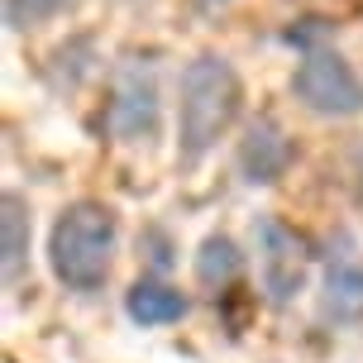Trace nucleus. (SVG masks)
I'll return each instance as SVG.
<instances>
[{
    "instance_id": "f257e3e1",
    "label": "nucleus",
    "mask_w": 363,
    "mask_h": 363,
    "mask_svg": "<svg viewBox=\"0 0 363 363\" xmlns=\"http://www.w3.org/2000/svg\"><path fill=\"white\" fill-rule=\"evenodd\" d=\"M244 110V82L225 53H196L177 86V163H206Z\"/></svg>"
},
{
    "instance_id": "f03ea898",
    "label": "nucleus",
    "mask_w": 363,
    "mask_h": 363,
    "mask_svg": "<svg viewBox=\"0 0 363 363\" xmlns=\"http://www.w3.org/2000/svg\"><path fill=\"white\" fill-rule=\"evenodd\" d=\"M120 244V216L106 201H72L48 230V268L62 287L96 291L106 287Z\"/></svg>"
},
{
    "instance_id": "7ed1b4c3",
    "label": "nucleus",
    "mask_w": 363,
    "mask_h": 363,
    "mask_svg": "<svg viewBox=\"0 0 363 363\" xmlns=\"http://www.w3.org/2000/svg\"><path fill=\"white\" fill-rule=\"evenodd\" d=\"M291 96H296L301 110L320 115V120H354V115H363V77L335 48H311L296 62Z\"/></svg>"
},
{
    "instance_id": "20e7f679",
    "label": "nucleus",
    "mask_w": 363,
    "mask_h": 363,
    "mask_svg": "<svg viewBox=\"0 0 363 363\" xmlns=\"http://www.w3.org/2000/svg\"><path fill=\"white\" fill-rule=\"evenodd\" d=\"M163 125V91H158V67L148 57H129L115 72V91L106 106V129L120 144H153Z\"/></svg>"
},
{
    "instance_id": "39448f33",
    "label": "nucleus",
    "mask_w": 363,
    "mask_h": 363,
    "mask_svg": "<svg viewBox=\"0 0 363 363\" xmlns=\"http://www.w3.org/2000/svg\"><path fill=\"white\" fill-rule=\"evenodd\" d=\"M254 239H258V277L268 291L272 306H291L311 277V244L287 220L277 216H258L254 220Z\"/></svg>"
},
{
    "instance_id": "423d86ee",
    "label": "nucleus",
    "mask_w": 363,
    "mask_h": 363,
    "mask_svg": "<svg viewBox=\"0 0 363 363\" xmlns=\"http://www.w3.org/2000/svg\"><path fill=\"white\" fill-rule=\"evenodd\" d=\"M363 315V244L349 230H335L325 244V272H320V320L354 325Z\"/></svg>"
},
{
    "instance_id": "0eeeda50",
    "label": "nucleus",
    "mask_w": 363,
    "mask_h": 363,
    "mask_svg": "<svg viewBox=\"0 0 363 363\" xmlns=\"http://www.w3.org/2000/svg\"><path fill=\"white\" fill-rule=\"evenodd\" d=\"M291 158H296V148H291L287 129L277 125L272 115L249 120V129H244V139L235 148V167L249 186H272L291 167Z\"/></svg>"
},
{
    "instance_id": "6e6552de",
    "label": "nucleus",
    "mask_w": 363,
    "mask_h": 363,
    "mask_svg": "<svg viewBox=\"0 0 363 363\" xmlns=\"http://www.w3.org/2000/svg\"><path fill=\"white\" fill-rule=\"evenodd\" d=\"M125 311H129V320L134 325H177L182 315L191 311V301L182 296L177 287H167V282H134V287L125 291Z\"/></svg>"
},
{
    "instance_id": "1a4fd4ad",
    "label": "nucleus",
    "mask_w": 363,
    "mask_h": 363,
    "mask_svg": "<svg viewBox=\"0 0 363 363\" xmlns=\"http://www.w3.org/2000/svg\"><path fill=\"white\" fill-rule=\"evenodd\" d=\"M29 239H34V220H29V201L19 191H5L0 201V249H5V282H19V272L29 263Z\"/></svg>"
},
{
    "instance_id": "9d476101",
    "label": "nucleus",
    "mask_w": 363,
    "mask_h": 363,
    "mask_svg": "<svg viewBox=\"0 0 363 363\" xmlns=\"http://www.w3.org/2000/svg\"><path fill=\"white\" fill-rule=\"evenodd\" d=\"M239 268H244V254H239V244L230 235H206L201 239V249H196V282L201 287H230L239 277Z\"/></svg>"
},
{
    "instance_id": "9b49d317",
    "label": "nucleus",
    "mask_w": 363,
    "mask_h": 363,
    "mask_svg": "<svg viewBox=\"0 0 363 363\" xmlns=\"http://www.w3.org/2000/svg\"><path fill=\"white\" fill-rule=\"evenodd\" d=\"M72 0H5V24L15 34H29V29H43L53 24L57 15H67Z\"/></svg>"
},
{
    "instance_id": "f8f14e48",
    "label": "nucleus",
    "mask_w": 363,
    "mask_h": 363,
    "mask_svg": "<svg viewBox=\"0 0 363 363\" xmlns=\"http://www.w3.org/2000/svg\"><path fill=\"white\" fill-rule=\"evenodd\" d=\"M349 182H354V196H359V206H363V144L349 153Z\"/></svg>"
}]
</instances>
